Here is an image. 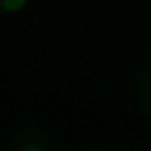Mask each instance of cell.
<instances>
[{"label":"cell","mask_w":151,"mask_h":151,"mask_svg":"<svg viewBox=\"0 0 151 151\" xmlns=\"http://www.w3.org/2000/svg\"><path fill=\"white\" fill-rule=\"evenodd\" d=\"M9 151H51L53 136L40 124H24L11 133L7 142Z\"/></svg>","instance_id":"obj_1"},{"label":"cell","mask_w":151,"mask_h":151,"mask_svg":"<svg viewBox=\"0 0 151 151\" xmlns=\"http://www.w3.org/2000/svg\"><path fill=\"white\" fill-rule=\"evenodd\" d=\"M136 102L147 118H151V60L142 67L136 82Z\"/></svg>","instance_id":"obj_2"},{"label":"cell","mask_w":151,"mask_h":151,"mask_svg":"<svg viewBox=\"0 0 151 151\" xmlns=\"http://www.w3.org/2000/svg\"><path fill=\"white\" fill-rule=\"evenodd\" d=\"M27 5H29V0H0V16L20 14Z\"/></svg>","instance_id":"obj_3"}]
</instances>
